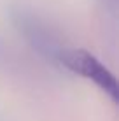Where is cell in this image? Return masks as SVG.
<instances>
[{"label":"cell","instance_id":"cell-1","mask_svg":"<svg viewBox=\"0 0 119 121\" xmlns=\"http://www.w3.org/2000/svg\"><path fill=\"white\" fill-rule=\"evenodd\" d=\"M56 58L60 60V63L67 70L88 79L96 88H100L105 95H109L112 98V102L119 100V82H117L116 76L93 53L86 51V49H81V48L61 49Z\"/></svg>","mask_w":119,"mask_h":121}]
</instances>
